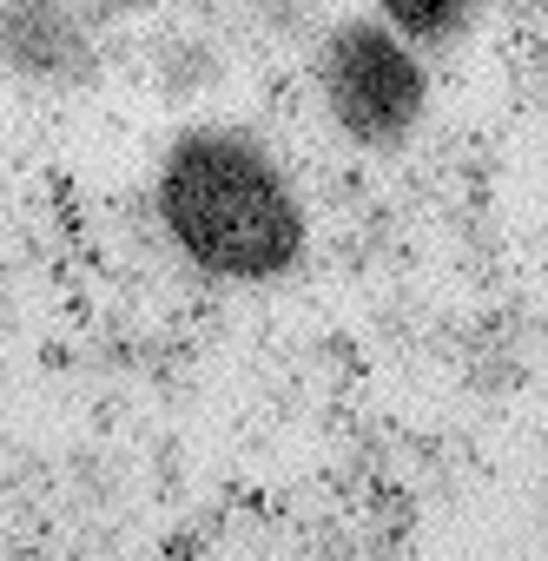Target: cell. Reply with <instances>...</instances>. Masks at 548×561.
<instances>
[{"instance_id": "3957f363", "label": "cell", "mask_w": 548, "mask_h": 561, "mask_svg": "<svg viewBox=\"0 0 548 561\" xmlns=\"http://www.w3.org/2000/svg\"><path fill=\"white\" fill-rule=\"evenodd\" d=\"M0 67L34 87H87L100 60L67 0H0Z\"/></svg>"}, {"instance_id": "6da1fadb", "label": "cell", "mask_w": 548, "mask_h": 561, "mask_svg": "<svg viewBox=\"0 0 548 561\" xmlns=\"http://www.w3.org/2000/svg\"><path fill=\"white\" fill-rule=\"evenodd\" d=\"M159 225L185 264L231 285H271L305 257V205L251 133H179L159 165Z\"/></svg>"}, {"instance_id": "277c9868", "label": "cell", "mask_w": 548, "mask_h": 561, "mask_svg": "<svg viewBox=\"0 0 548 561\" xmlns=\"http://www.w3.org/2000/svg\"><path fill=\"white\" fill-rule=\"evenodd\" d=\"M377 14L403 41H456L463 21L476 14V0H377Z\"/></svg>"}, {"instance_id": "7a4b0ae2", "label": "cell", "mask_w": 548, "mask_h": 561, "mask_svg": "<svg viewBox=\"0 0 548 561\" xmlns=\"http://www.w3.org/2000/svg\"><path fill=\"white\" fill-rule=\"evenodd\" d=\"M318 93L357 146H403L423 119L430 80L403 34H390L384 21H344L318 41Z\"/></svg>"}, {"instance_id": "5b68a950", "label": "cell", "mask_w": 548, "mask_h": 561, "mask_svg": "<svg viewBox=\"0 0 548 561\" xmlns=\"http://www.w3.org/2000/svg\"><path fill=\"white\" fill-rule=\"evenodd\" d=\"M93 8H126V14H139V8H159V0H93Z\"/></svg>"}]
</instances>
